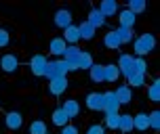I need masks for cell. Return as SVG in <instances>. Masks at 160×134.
<instances>
[{"label":"cell","instance_id":"cell-1","mask_svg":"<svg viewBox=\"0 0 160 134\" xmlns=\"http://www.w3.org/2000/svg\"><path fill=\"white\" fill-rule=\"evenodd\" d=\"M156 36L152 32H145V34H139L135 40H133V53L135 57H148L150 53H154V48H156Z\"/></svg>","mask_w":160,"mask_h":134},{"label":"cell","instance_id":"cell-2","mask_svg":"<svg viewBox=\"0 0 160 134\" xmlns=\"http://www.w3.org/2000/svg\"><path fill=\"white\" fill-rule=\"evenodd\" d=\"M19 65H21V61H19V57L15 53H4L0 57V69L4 73H15L19 69Z\"/></svg>","mask_w":160,"mask_h":134},{"label":"cell","instance_id":"cell-3","mask_svg":"<svg viewBox=\"0 0 160 134\" xmlns=\"http://www.w3.org/2000/svg\"><path fill=\"white\" fill-rule=\"evenodd\" d=\"M47 63H48V59L38 53V55H34L30 59V71H32L36 78H42L44 76V69H47Z\"/></svg>","mask_w":160,"mask_h":134},{"label":"cell","instance_id":"cell-4","mask_svg":"<svg viewBox=\"0 0 160 134\" xmlns=\"http://www.w3.org/2000/svg\"><path fill=\"white\" fill-rule=\"evenodd\" d=\"M72 11L70 8H57L55 15H53V21H55L57 27H61V30H65V27H70L72 25Z\"/></svg>","mask_w":160,"mask_h":134},{"label":"cell","instance_id":"cell-5","mask_svg":"<svg viewBox=\"0 0 160 134\" xmlns=\"http://www.w3.org/2000/svg\"><path fill=\"white\" fill-rule=\"evenodd\" d=\"M116 67H118L120 76L128 78V76L133 73V55H128V53H122V55L118 57V63H116Z\"/></svg>","mask_w":160,"mask_h":134},{"label":"cell","instance_id":"cell-6","mask_svg":"<svg viewBox=\"0 0 160 134\" xmlns=\"http://www.w3.org/2000/svg\"><path fill=\"white\" fill-rule=\"evenodd\" d=\"M68 86H70V82H68V78H55L48 82V95L51 96H61L68 90Z\"/></svg>","mask_w":160,"mask_h":134},{"label":"cell","instance_id":"cell-7","mask_svg":"<svg viewBox=\"0 0 160 134\" xmlns=\"http://www.w3.org/2000/svg\"><path fill=\"white\" fill-rule=\"evenodd\" d=\"M103 95V111L105 113H118L120 109V103L114 95V90H108V92H101Z\"/></svg>","mask_w":160,"mask_h":134},{"label":"cell","instance_id":"cell-8","mask_svg":"<svg viewBox=\"0 0 160 134\" xmlns=\"http://www.w3.org/2000/svg\"><path fill=\"white\" fill-rule=\"evenodd\" d=\"M118 27H128V30H133L137 23V15H133L131 11H127V8H122V11H118Z\"/></svg>","mask_w":160,"mask_h":134},{"label":"cell","instance_id":"cell-9","mask_svg":"<svg viewBox=\"0 0 160 134\" xmlns=\"http://www.w3.org/2000/svg\"><path fill=\"white\" fill-rule=\"evenodd\" d=\"M84 103H87V109L91 111H103V95L101 92H88Z\"/></svg>","mask_w":160,"mask_h":134},{"label":"cell","instance_id":"cell-10","mask_svg":"<svg viewBox=\"0 0 160 134\" xmlns=\"http://www.w3.org/2000/svg\"><path fill=\"white\" fill-rule=\"evenodd\" d=\"M97 11L108 19V17L118 15L120 8H118V2H116V0H101V2H99V7H97Z\"/></svg>","mask_w":160,"mask_h":134},{"label":"cell","instance_id":"cell-11","mask_svg":"<svg viewBox=\"0 0 160 134\" xmlns=\"http://www.w3.org/2000/svg\"><path fill=\"white\" fill-rule=\"evenodd\" d=\"M4 124H7L8 130H19V128L23 126V115L19 113V111H8L7 115H4Z\"/></svg>","mask_w":160,"mask_h":134},{"label":"cell","instance_id":"cell-12","mask_svg":"<svg viewBox=\"0 0 160 134\" xmlns=\"http://www.w3.org/2000/svg\"><path fill=\"white\" fill-rule=\"evenodd\" d=\"M63 42L68 44V46H78V42H80V34H78V25H70V27H65L63 30Z\"/></svg>","mask_w":160,"mask_h":134},{"label":"cell","instance_id":"cell-13","mask_svg":"<svg viewBox=\"0 0 160 134\" xmlns=\"http://www.w3.org/2000/svg\"><path fill=\"white\" fill-rule=\"evenodd\" d=\"M87 23L93 25L95 30H99V27H103V25L108 23V19H105V17L97 11V7H93L91 11H88V15H87Z\"/></svg>","mask_w":160,"mask_h":134},{"label":"cell","instance_id":"cell-14","mask_svg":"<svg viewBox=\"0 0 160 134\" xmlns=\"http://www.w3.org/2000/svg\"><path fill=\"white\" fill-rule=\"evenodd\" d=\"M114 95H116V99H118L120 107H122V105H131V101H133V90H131L127 84L118 86L116 90H114Z\"/></svg>","mask_w":160,"mask_h":134},{"label":"cell","instance_id":"cell-15","mask_svg":"<svg viewBox=\"0 0 160 134\" xmlns=\"http://www.w3.org/2000/svg\"><path fill=\"white\" fill-rule=\"evenodd\" d=\"M44 78H47L48 82H51V80H55V78H65V73L61 71V67H59V59H57V61H48V63H47Z\"/></svg>","mask_w":160,"mask_h":134},{"label":"cell","instance_id":"cell-16","mask_svg":"<svg viewBox=\"0 0 160 134\" xmlns=\"http://www.w3.org/2000/svg\"><path fill=\"white\" fill-rule=\"evenodd\" d=\"M65 48H68V44L63 42L61 36H57V38H53L51 42H48V53H51L53 57H63Z\"/></svg>","mask_w":160,"mask_h":134},{"label":"cell","instance_id":"cell-17","mask_svg":"<svg viewBox=\"0 0 160 134\" xmlns=\"http://www.w3.org/2000/svg\"><path fill=\"white\" fill-rule=\"evenodd\" d=\"M61 109L65 111V115H68L70 119H74V118L80 115V103L76 101V99H68V101H63Z\"/></svg>","mask_w":160,"mask_h":134},{"label":"cell","instance_id":"cell-18","mask_svg":"<svg viewBox=\"0 0 160 134\" xmlns=\"http://www.w3.org/2000/svg\"><path fill=\"white\" fill-rule=\"evenodd\" d=\"M118 80H120V71H118V67H116V63L103 65V82L114 84V82H118Z\"/></svg>","mask_w":160,"mask_h":134},{"label":"cell","instance_id":"cell-19","mask_svg":"<svg viewBox=\"0 0 160 134\" xmlns=\"http://www.w3.org/2000/svg\"><path fill=\"white\" fill-rule=\"evenodd\" d=\"M51 122H53V126L63 128V126H68V124H70V118L65 115V111L61 109V107H57V109L53 111V115H51Z\"/></svg>","mask_w":160,"mask_h":134},{"label":"cell","instance_id":"cell-20","mask_svg":"<svg viewBox=\"0 0 160 134\" xmlns=\"http://www.w3.org/2000/svg\"><path fill=\"white\" fill-rule=\"evenodd\" d=\"M150 128V122H148V113H135L133 115V130H139V132H145Z\"/></svg>","mask_w":160,"mask_h":134},{"label":"cell","instance_id":"cell-21","mask_svg":"<svg viewBox=\"0 0 160 134\" xmlns=\"http://www.w3.org/2000/svg\"><path fill=\"white\" fill-rule=\"evenodd\" d=\"M93 65V55L88 53V50H82L78 57V61H76V67L78 71H88V67Z\"/></svg>","mask_w":160,"mask_h":134},{"label":"cell","instance_id":"cell-22","mask_svg":"<svg viewBox=\"0 0 160 134\" xmlns=\"http://www.w3.org/2000/svg\"><path fill=\"white\" fill-rule=\"evenodd\" d=\"M103 44H105V48H110V50H118V48L122 46L114 30H110V32H108V34L103 36Z\"/></svg>","mask_w":160,"mask_h":134},{"label":"cell","instance_id":"cell-23","mask_svg":"<svg viewBox=\"0 0 160 134\" xmlns=\"http://www.w3.org/2000/svg\"><path fill=\"white\" fill-rule=\"evenodd\" d=\"M118 130L120 132H133V115L131 113H120V122H118Z\"/></svg>","mask_w":160,"mask_h":134},{"label":"cell","instance_id":"cell-24","mask_svg":"<svg viewBox=\"0 0 160 134\" xmlns=\"http://www.w3.org/2000/svg\"><path fill=\"white\" fill-rule=\"evenodd\" d=\"M114 32L118 36L120 44H131V42L135 40V34H133V30H128V27H116Z\"/></svg>","mask_w":160,"mask_h":134},{"label":"cell","instance_id":"cell-25","mask_svg":"<svg viewBox=\"0 0 160 134\" xmlns=\"http://www.w3.org/2000/svg\"><path fill=\"white\" fill-rule=\"evenodd\" d=\"M78 34H80V40H93L95 34H97V30L93 27V25H88L87 21H82V23L78 25Z\"/></svg>","mask_w":160,"mask_h":134},{"label":"cell","instance_id":"cell-26","mask_svg":"<svg viewBox=\"0 0 160 134\" xmlns=\"http://www.w3.org/2000/svg\"><path fill=\"white\" fill-rule=\"evenodd\" d=\"M88 76H91V80H93L95 84H101V82H103V65L93 63L88 67Z\"/></svg>","mask_w":160,"mask_h":134},{"label":"cell","instance_id":"cell-27","mask_svg":"<svg viewBox=\"0 0 160 134\" xmlns=\"http://www.w3.org/2000/svg\"><path fill=\"white\" fill-rule=\"evenodd\" d=\"M148 99H150L152 103H158L160 101V80L158 78H154L152 84L148 86Z\"/></svg>","mask_w":160,"mask_h":134},{"label":"cell","instance_id":"cell-28","mask_svg":"<svg viewBox=\"0 0 160 134\" xmlns=\"http://www.w3.org/2000/svg\"><path fill=\"white\" fill-rule=\"evenodd\" d=\"M127 11H131L133 15H139V13L148 11V2H145V0H128L127 2Z\"/></svg>","mask_w":160,"mask_h":134},{"label":"cell","instance_id":"cell-29","mask_svg":"<svg viewBox=\"0 0 160 134\" xmlns=\"http://www.w3.org/2000/svg\"><path fill=\"white\" fill-rule=\"evenodd\" d=\"M80 53H82V48H80V46H68V48H65V53H63V61H65V63H76L78 57H80Z\"/></svg>","mask_w":160,"mask_h":134},{"label":"cell","instance_id":"cell-30","mask_svg":"<svg viewBox=\"0 0 160 134\" xmlns=\"http://www.w3.org/2000/svg\"><path fill=\"white\" fill-rule=\"evenodd\" d=\"M127 86L133 90V88H143L145 86V76H141V73H131L127 78Z\"/></svg>","mask_w":160,"mask_h":134},{"label":"cell","instance_id":"cell-31","mask_svg":"<svg viewBox=\"0 0 160 134\" xmlns=\"http://www.w3.org/2000/svg\"><path fill=\"white\" fill-rule=\"evenodd\" d=\"M28 134H48V128H47V122L42 119H34L30 128H28Z\"/></svg>","mask_w":160,"mask_h":134},{"label":"cell","instance_id":"cell-32","mask_svg":"<svg viewBox=\"0 0 160 134\" xmlns=\"http://www.w3.org/2000/svg\"><path fill=\"white\" fill-rule=\"evenodd\" d=\"M133 73L148 76V61L141 59V57H133Z\"/></svg>","mask_w":160,"mask_h":134},{"label":"cell","instance_id":"cell-33","mask_svg":"<svg viewBox=\"0 0 160 134\" xmlns=\"http://www.w3.org/2000/svg\"><path fill=\"white\" fill-rule=\"evenodd\" d=\"M118 122H120V113H105V126L110 130H118Z\"/></svg>","mask_w":160,"mask_h":134},{"label":"cell","instance_id":"cell-34","mask_svg":"<svg viewBox=\"0 0 160 134\" xmlns=\"http://www.w3.org/2000/svg\"><path fill=\"white\" fill-rule=\"evenodd\" d=\"M148 122H150V128L158 132V130H160V111L154 109L152 113H148Z\"/></svg>","mask_w":160,"mask_h":134},{"label":"cell","instance_id":"cell-35","mask_svg":"<svg viewBox=\"0 0 160 134\" xmlns=\"http://www.w3.org/2000/svg\"><path fill=\"white\" fill-rule=\"evenodd\" d=\"M8 42H11V34H8V30L0 27V48L8 46Z\"/></svg>","mask_w":160,"mask_h":134},{"label":"cell","instance_id":"cell-36","mask_svg":"<svg viewBox=\"0 0 160 134\" xmlns=\"http://www.w3.org/2000/svg\"><path fill=\"white\" fill-rule=\"evenodd\" d=\"M87 134H105V128L101 124H93V126H88Z\"/></svg>","mask_w":160,"mask_h":134},{"label":"cell","instance_id":"cell-37","mask_svg":"<svg viewBox=\"0 0 160 134\" xmlns=\"http://www.w3.org/2000/svg\"><path fill=\"white\" fill-rule=\"evenodd\" d=\"M59 134H80V132H78V128H76V126L68 124V126H63V128H61V132H59Z\"/></svg>","mask_w":160,"mask_h":134}]
</instances>
